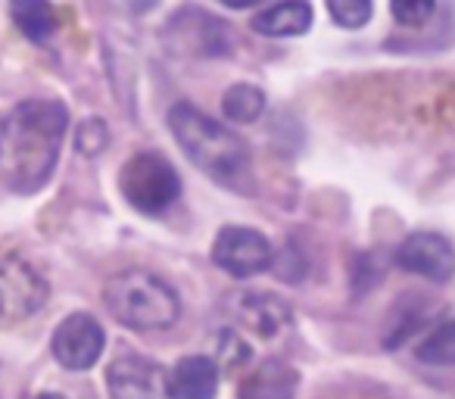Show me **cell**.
Listing matches in <instances>:
<instances>
[{
  "mask_svg": "<svg viewBox=\"0 0 455 399\" xmlns=\"http://www.w3.org/2000/svg\"><path fill=\"white\" fill-rule=\"evenodd\" d=\"M69 113L60 100H22L0 119V178L13 194H35L51 181Z\"/></svg>",
  "mask_w": 455,
  "mask_h": 399,
  "instance_id": "6da1fadb",
  "label": "cell"
},
{
  "mask_svg": "<svg viewBox=\"0 0 455 399\" xmlns=\"http://www.w3.org/2000/svg\"><path fill=\"white\" fill-rule=\"evenodd\" d=\"M169 128L184 156L196 169L206 172L212 181L241 190V194L253 190V163H250V147L243 144L241 134L209 119L190 103H178L169 109Z\"/></svg>",
  "mask_w": 455,
  "mask_h": 399,
  "instance_id": "7a4b0ae2",
  "label": "cell"
},
{
  "mask_svg": "<svg viewBox=\"0 0 455 399\" xmlns=\"http://www.w3.org/2000/svg\"><path fill=\"white\" fill-rule=\"evenodd\" d=\"M103 306L119 324L132 331L172 328L181 315L175 287L144 268H128L103 284Z\"/></svg>",
  "mask_w": 455,
  "mask_h": 399,
  "instance_id": "3957f363",
  "label": "cell"
},
{
  "mask_svg": "<svg viewBox=\"0 0 455 399\" xmlns=\"http://www.w3.org/2000/svg\"><path fill=\"white\" fill-rule=\"evenodd\" d=\"M119 190L144 216H163L178 196H181V178L175 165L156 150H140L122 165Z\"/></svg>",
  "mask_w": 455,
  "mask_h": 399,
  "instance_id": "277c9868",
  "label": "cell"
},
{
  "mask_svg": "<svg viewBox=\"0 0 455 399\" xmlns=\"http://www.w3.org/2000/svg\"><path fill=\"white\" fill-rule=\"evenodd\" d=\"M51 297V284L41 268L26 253L4 250L0 253V324H13L32 318Z\"/></svg>",
  "mask_w": 455,
  "mask_h": 399,
  "instance_id": "5b68a950",
  "label": "cell"
},
{
  "mask_svg": "<svg viewBox=\"0 0 455 399\" xmlns=\"http://www.w3.org/2000/svg\"><path fill=\"white\" fill-rule=\"evenodd\" d=\"M212 262L231 278H253L272 268L275 250L266 235L243 225H228L212 241Z\"/></svg>",
  "mask_w": 455,
  "mask_h": 399,
  "instance_id": "8992f818",
  "label": "cell"
},
{
  "mask_svg": "<svg viewBox=\"0 0 455 399\" xmlns=\"http://www.w3.org/2000/svg\"><path fill=\"white\" fill-rule=\"evenodd\" d=\"M107 347V334H103L100 322L88 312H76V315H66L60 322V328L53 331V359L60 362L69 371H88L97 365V359L103 355Z\"/></svg>",
  "mask_w": 455,
  "mask_h": 399,
  "instance_id": "52a82bcc",
  "label": "cell"
},
{
  "mask_svg": "<svg viewBox=\"0 0 455 399\" xmlns=\"http://www.w3.org/2000/svg\"><path fill=\"white\" fill-rule=\"evenodd\" d=\"M399 268L418 275V278H427L434 284H449L455 275V250L452 243L443 235L434 231H415L409 235L396 250Z\"/></svg>",
  "mask_w": 455,
  "mask_h": 399,
  "instance_id": "ba28073f",
  "label": "cell"
},
{
  "mask_svg": "<svg viewBox=\"0 0 455 399\" xmlns=\"http://www.w3.org/2000/svg\"><path fill=\"white\" fill-rule=\"evenodd\" d=\"M113 399H172L169 371L144 355H122L107 371Z\"/></svg>",
  "mask_w": 455,
  "mask_h": 399,
  "instance_id": "9c48e42d",
  "label": "cell"
},
{
  "mask_svg": "<svg viewBox=\"0 0 455 399\" xmlns=\"http://www.w3.org/2000/svg\"><path fill=\"white\" fill-rule=\"evenodd\" d=\"M165 38H172V44L181 53H194V57H219L231 44L225 22H219L215 16L203 13V10H181L178 16L169 20Z\"/></svg>",
  "mask_w": 455,
  "mask_h": 399,
  "instance_id": "30bf717a",
  "label": "cell"
},
{
  "mask_svg": "<svg viewBox=\"0 0 455 399\" xmlns=\"http://www.w3.org/2000/svg\"><path fill=\"white\" fill-rule=\"evenodd\" d=\"M231 312H235V318L243 328L259 337H275L284 324H291V315H293L284 299L275 297V293H262V291L231 297Z\"/></svg>",
  "mask_w": 455,
  "mask_h": 399,
  "instance_id": "8fae6325",
  "label": "cell"
},
{
  "mask_svg": "<svg viewBox=\"0 0 455 399\" xmlns=\"http://www.w3.org/2000/svg\"><path fill=\"white\" fill-rule=\"evenodd\" d=\"M219 374L221 368L212 355H184L169 371L172 399H215Z\"/></svg>",
  "mask_w": 455,
  "mask_h": 399,
  "instance_id": "7c38bea8",
  "label": "cell"
},
{
  "mask_svg": "<svg viewBox=\"0 0 455 399\" xmlns=\"http://www.w3.org/2000/svg\"><path fill=\"white\" fill-rule=\"evenodd\" d=\"M312 4L309 0H278L272 7L253 16V32L266 35V38H297L306 35L312 26Z\"/></svg>",
  "mask_w": 455,
  "mask_h": 399,
  "instance_id": "4fadbf2b",
  "label": "cell"
},
{
  "mask_svg": "<svg viewBox=\"0 0 455 399\" xmlns=\"http://www.w3.org/2000/svg\"><path fill=\"white\" fill-rule=\"evenodd\" d=\"M297 371L287 362L268 359L256 371H250L241 384V399H297Z\"/></svg>",
  "mask_w": 455,
  "mask_h": 399,
  "instance_id": "5bb4252c",
  "label": "cell"
},
{
  "mask_svg": "<svg viewBox=\"0 0 455 399\" xmlns=\"http://www.w3.org/2000/svg\"><path fill=\"white\" fill-rule=\"evenodd\" d=\"M10 13L13 22L20 26V32L28 41H47L57 32V13H53L51 0H10Z\"/></svg>",
  "mask_w": 455,
  "mask_h": 399,
  "instance_id": "9a60e30c",
  "label": "cell"
},
{
  "mask_svg": "<svg viewBox=\"0 0 455 399\" xmlns=\"http://www.w3.org/2000/svg\"><path fill=\"white\" fill-rule=\"evenodd\" d=\"M221 113H225L228 122H235V125H250L256 122L262 113H266V94H262L256 84H231L221 97Z\"/></svg>",
  "mask_w": 455,
  "mask_h": 399,
  "instance_id": "2e32d148",
  "label": "cell"
},
{
  "mask_svg": "<svg viewBox=\"0 0 455 399\" xmlns=\"http://www.w3.org/2000/svg\"><path fill=\"white\" fill-rule=\"evenodd\" d=\"M415 355L424 365L455 368V322H443L440 328L430 331V334L418 343Z\"/></svg>",
  "mask_w": 455,
  "mask_h": 399,
  "instance_id": "e0dca14e",
  "label": "cell"
},
{
  "mask_svg": "<svg viewBox=\"0 0 455 399\" xmlns=\"http://www.w3.org/2000/svg\"><path fill=\"white\" fill-rule=\"evenodd\" d=\"M324 4H328L331 20L343 28H362L374 13L371 0H324Z\"/></svg>",
  "mask_w": 455,
  "mask_h": 399,
  "instance_id": "ac0fdd59",
  "label": "cell"
},
{
  "mask_svg": "<svg viewBox=\"0 0 455 399\" xmlns=\"http://www.w3.org/2000/svg\"><path fill=\"white\" fill-rule=\"evenodd\" d=\"M109 144V132H107V122L103 119H84L82 125L76 128V147L82 156H97V153H103Z\"/></svg>",
  "mask_w": 455,
  "mask_h": 399,
  "instance_id": "d6986e66",
  "label": "cell"
},
{
  "mask_svg": "<svg viewBox=\"0 0 455 399\" xmlns=\"http://www.w3.org/2000/svg\"><path fill=\"white\" fill-rule=\"evenodd\" d=\"M436 0H390V13L399 26H424L434 16Z\"/></svg>",
  "mask_w": 455,
  "mask_h": 399,
  "instance_id": "ffe728a7",
  "label": "cell"
},
{
  "mask_svg": "<svg viewBox=\"0 0 455 399\" xmlns=\"http://www.w3.org/2000/svg\"><path fill=\"white\" fill-rule=\"evenodd\" d=\"M225 7H231V10H247V7H256L259 0H221Z\"/></svg>",
  "mask_w": 455,
  "mask_h": 399,
  "instance_id": "44dd1931",
  "label": "cell"
},
{
  "mask_svg": "<svg viewBox=\"0 0 455 399\" xmlns=\"http://www.w3.org/2000/svg\"><path fill=\"white\" fill-rule=\"evenodd\" d=\"M38 399H66V396H60V393H41Z\"/></svg>",
  "mask_w": 455,
  "mask_h": 399,
  "instance_id": "7402d4cb",
  "label": "cell"
},
{
  "mask_svg": "<svg viewBox=\"0 0 455 399\" xmlns=\"http://www.w3.org/2000/svg\"><path fill=\"white\" fill-rule=\"evenodd\" d=\"M343 399H355V396H343Z\"/></svg>",
  "mask_w": 455,
  "mask_h": 399,
  "instance_id": "603a6c76",
  "label": "cell"
}]
</instances>
